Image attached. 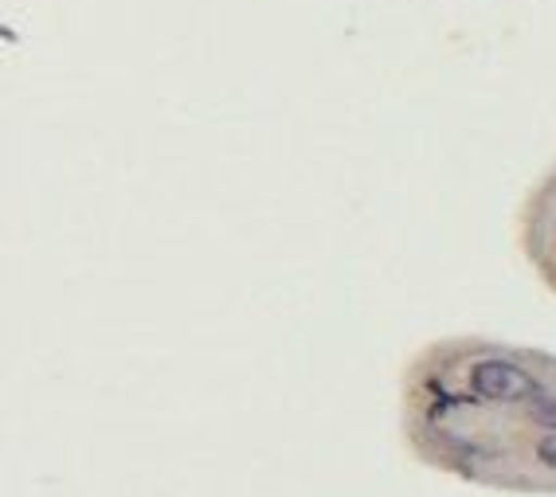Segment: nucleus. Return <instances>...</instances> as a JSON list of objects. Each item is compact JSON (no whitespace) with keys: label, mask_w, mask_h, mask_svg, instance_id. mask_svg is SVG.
<instances>
[{"label":"nucleus","mask_w":556,"mask_h":497,"mask_svg":"<svg viewBox=\"0 0 556 497\" xmlns=\"http://www.w3.org/2000/svg\"><path fill=\"white\" fill-rule=\"evenodd\" d=\"M536 458H541L548 470H556V431L548 438H541V443H536Z\"/></svg>","instance_id":"obj_3"},{"label":"nucleus","mask_w":556,"mask_h":497,"mask_svg":"<svg viewBox=\"0 0 556 497\" xmlns=\"http://www.w3.org/2000/svg\"><path fill=\"white\" fill-rule=\"evenodd\" d=\"M529 416H533V423H541V428H553L556 431V399L536 396L533 408H529Z\"/></svg>","instance_id":"obj_2"},{"label":"nucleus","mask_w":556,"mask_h":497,"mask_svg":"<svg viewBox=\"0 0 556 497\" xmlns=\"http://www.w3.org/2000/svg\"><path fill=\"white\" fill-rule=\"evenodd\" d=\"M470 388L482 399H494V404H521V399L541 396L536 380L514 360H478L470 368Z\"/></svg>","instance_id":"obj_1"}]
</instances>
